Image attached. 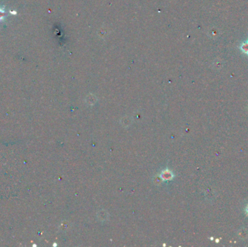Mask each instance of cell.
Returning a JSON list of instances; mask_svg holds the SVG:
<instances>
[{
    "instance_id": "obj_3",
    "label": "cell",
    "mask_w": 248,
    "mask_h": 247,
    "mask_svg": "<svg viewBox=\"0 0 248 247\" xmlns=\"http://www.w3.org/2000/svg\"><path fill=\"white\" fill-rule=\"evenodd\" d=\"M245 212H246V213H247V215H248V206H247V207H246V209H245Z\"/></svg>"
},
{
    "instance_id": "obj_2",
    "label": "cell",
    "mask_w": 248,
    "mask_h": 247,
    "mask_svg": "<svg viewBox=\"0 0 248 247\" xmlns=\"http://www.w3.org/2000/svg\"><path fill=\"white\" fill-rule=\"evenodd\" d=\"M3 13H4V11L0 10V19H1L3 18Z\"/></svg>"
},
{
    "instance_id": "obj_1",
    "label": "cell",
    "mask_w": 248,
    "mask_h": 247,
    "mask_svg": "<svg viewBox=\"0 0 248 247\" xmlns=\"http://www.w3.org/2000/svg\"><path fill=\"white\" fill-rule=\"evenodd\" d=\"M240 49L245 55H248V41L242 42L240 46Z\"/></svg>"
}]
</instances>
